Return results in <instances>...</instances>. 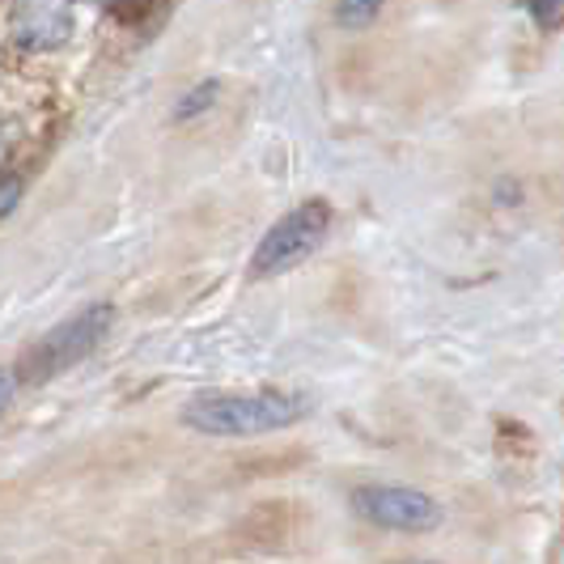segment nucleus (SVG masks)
Wrapping results in <instances>:
<instances>
[{
    "label": "nucleus",
    "mask_w": 564,
    "mask_h": 564,
    "mask_svg": "<svg viewBox=\"0 0 564 564\" xmlns=\"http://www.w3.org/2000/svg\"><path fill=\"white\" fill-rule=\"evenodd\" d=\"M306 412H311V403L302 395L254 391V395H199L187 403L183 421L196 433H213V437H251V433L289 429Z\"/></svg>",
    "instance_id": "1"
},
{
    "label": "nucleus",
    "mask_w": 564,
    "mask_h": 564,
    "mask_svg": "<svg viewBox=\"0 0 564 564\" xmlns=\"http://www.w3.org/2000/svg\"><path fill=\"white\" fill-rule=\"evenodd\" d=\"M327 226H332V208L323 199H306L297 204L289 217H281L276 226L263 234L259 251L251 259V276L254 281H268V276H281L289 268L306 263L318 242L327 238Z\"/></svg>",
    "instance_id": "2"
},
{
    "label": "nucleus",
    "mask_w": 564,
    "mask_h": 564,
    "mask_svg": "<svg viewBox=\"0 0 564 564\" xmlns=\"http://www.w3.org/2000/svg\"><path fill=\"white\" fill-rule=\"evenodd\" d=\"M115 323V311L111 306H89L82 311L77 318H68V323H59L56 332H47V336L39 339L34 348H30L26 357H22V378L26 382H43V378H56L64 373L68 366H77L82 357H89L102 336L111 332Z\"/></svg>",
    "instance_id": "3"
},
{
    "label": "nucleus",
    "mask_w": 564,
    "mask_h": 564,
    "mask_svg": "<svg viewBox=\"0 0 564 564\" xmlns=\"http://www.w3.org/2000/svg\"><path fill=\"white\" fill-rule=\"evenodd\" d=\"M352 506L382 531H433L442 522V506L429 492L403 488V484H366L352 492Z\"/></svg>",
    "instance_id": "4"
},
{
    "label": "nucleus",
    "mask_w": 564,
    "mask_h": 564,
    "mask_svg": "<svg viewBox=\"0 0 564 564\" xmlns=\"http://www.w3.org/2000/svg\"><path fill=\"white\" fill-rule=\"evenodd\" d=\"M9 34L18 47L26 52H52L59 43H68L73 34V9L59 0H34V4H18L9 13Z\"/></svg>",
    "instance_id": "5"
},
{
    "label": "nucleus",
    "mask_w": 564,
    "mask_h": 564,
    "mask_svg": "<svg viewBox=\"0 0 564 564\" xmlns=\"http://www.w3.org/2000/svg\"><path fill=\"white\" fill-rule=\"evenodd\" d=\"M213 98H217V82H204L187 94V102H178V111L174 115H178V119H192V115L208 111V107H213Z\"/></svg>",
    "instance_id": "6"
},
{
    "label": "nucleus",
    "mask_w": 564,
    "mask_h": 564,
    "mask_svg": "<svg viewBox=\"0 0 564 564\" xmlns=\"http://www.w3.org/2000/svg\"><path fill=\"white\" fill-rule=\"evenodd\" d=\"M378 13H382L378 4H339L336 9V18L344 22V26H369Z\"/></svg>",
    "instance_id": "7"
},
{
    "label": "nucleus",
    "mask_w": 564,
    "mask_h": 564,
    "mask_svg": "<svg viewBox=\"0 0 564 564\" xmlns=\"http://www.w3.org/2000/svg\"><path fill=\"white\" fill-rule=\"evenodd\" d=\"M18 199H22V178L18 174H0V217L13 213Z\"/></svg>",
    "instance_id": "8"
},
{
    "label": "nucleus",
    "mask_w": 564,
    "mask_h": 564,
    "mask_svg": "<svg viewBox=\"0 0 564 564\" xmlns=\"http://www.w3.org/2000/svg\"><path fill=\"white\" fill-rule=\"evenodd\" d=\"M13 144H18V128H13L9 119H0V166L9 162V153H13Z\"/></svg>",
    "instance_id": "9"
},
{
    "label": "nucleus",
    "mask_w": 564,
    "mask_h": 564,
    "mask_svg": "<svg viewBox=\"0 0 564 564\" xmlns=\"http://www.w3.org/2000/svg\"><path fill=\"white\" fill-rule=\"evenodd\" d=\"M13 387H18V382H13V373H9V369H0V412L9 408V399H13Z\"/></svg>",
    "instance_id": "10"
},
{
    "label": "nucleus",
    "mask_w": 564,
    "mask_h": 564,
    "mask_svg": "<svg viewBox=\"0 0 564 564\" xmlns=\"http://www.w3.org/2000/svg\"><path fill=\"white\" fill-rule=\"evenodd\" d=\"M531 13H535V18H543V22H552V18H561L564 9H561V4H531Z\"/></svg>",
    "instance_id": "11"
}]
</instances>
